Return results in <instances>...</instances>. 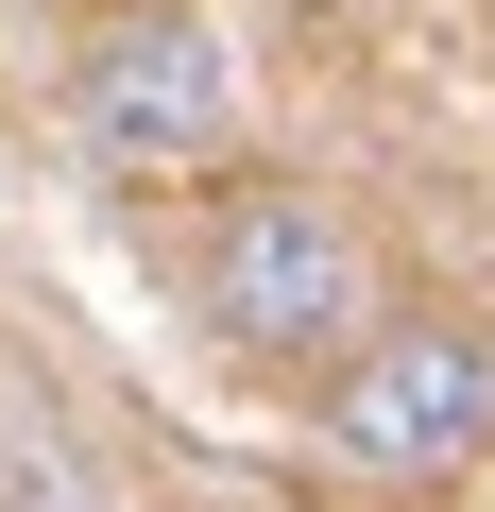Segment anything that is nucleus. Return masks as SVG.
Here are the masks:
<instances>
[{
  "instance_id": "f257e3e1",
  "label": "nucleus",
  "mask_w": 495,
  "mask_h": 512,
  "mask_svg": "<svg viewBox=\"0 0 495 512\" xmlns=\"http://www.w3.org/2000/svg\"><path fill=\"white\" fill-rule=\"evenodd\" d=\"M188 308H205L239 359H325V342L359 325V239H342V205H308V188H222V205L188 222Z\"/></svg>"
},
{
  "instance_id": "f03ea898",
  "label": "nucleus",
  "mask_w": 495,
  "mask_h": 512,
  "mask_svg": "<svg viewBox=\"0 0 495 512\" xmlns=\"http://www.w3.org/2000/svg\"><path fill=\"white\" fill-rule=\"evenodd\" d=\"M325 444L359 461V478H461L478 444H495V325H444V308H410V325H342V376H325Z\"/></svg>"
},
{
  "instance_id": "7ed1b4c3",
  "label": "nucleus",
  "mask_w": 495,
  "mask_h": 512,
  "mask_svg": "<svg viewBox=\"0 0 495 512\" xmlns=\"http://www.w3.org/2000/svg\"><path fill=\"white\" fill-rule=\"evenodd\" d=\"M69 120H86L103 171H188V154L239 137V52H222L205 18H120V35H86Z\"/></svg>"
},
{
  "instance_id": "20e7f679",
  "label": "nucleus",
  "mask_w": 495,
  "mask_h": 512,
  "mask_svg": "<svg viewBox=\"0 0 495 512\" xmlns=\"http://www.w3.org/2000/svg\"><path fill=\"white\" fill-rule=\"evenodd\" d=\"M0 512H86L69 478H35V461H0Z\"/></svg>"
}]
</instances>
